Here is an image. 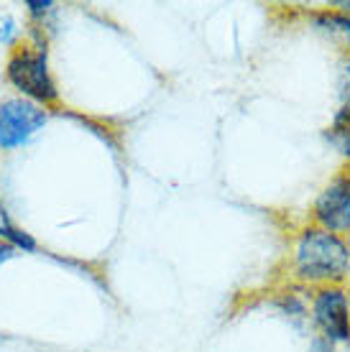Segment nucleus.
Here are the masks:
<instances>
[{
	"label": "nucleus",
	"mask_w": 350,
	"mask_h": 352,
	"mask_svg": "<svg viewBox=\"0 0 350 352\" xmlns=\"http://www.w3.org/2000/svg\"><path fill=\"white\" fill-rule=\"evenodd\" d=\"M335 100L338 107H350V54H340L335 64Z\"/></svg>",
	"instance_id": "nucleus-9"
},
{
	"label": "nucleus",
	"mask_w": 350,
	"mask_h": 352,
	"mask_svg": "<svg viewBox=\"0 0 350 352\" xmlns=\"http://www.w3.org/2000/svg\"><path fill=\"white\" fill-rule=\"evenodd\" d=\"M291 276L307 289L348 286L350 281V238L307 225L297 232L291 248Z\"/></svg>",
	"instance_id": "nucleus-1"
},
{
	"label": "nucleus",
	"mask_w": 350,
	"mask_h": 352,
	"mask_svg": "<svg viewBox=\"0 0 350 352\" xmlns=\"http://www.w3.org/2000/svg\"><path fill=\"white\" fill-rule=\"evenodd\" d=\"M23 6H26L28 13H31V16H34V18H44L46 13H49V10L54 8V3H52V0H26Z\"/></svg>",
	"instance_id": "nucleus-11"
},
{
	"label": "nucleus",
	"mask_w": 350,
	"mask_h": 352,
	"mask_svg": "<svg viewBox=\"0 0 350 352\" xmlns=\"http://www.w3.org/2000/svg\"><path fill=\"white\" fill-rule=\"evenodd\" d=\"M16 36H18V23H16V18L10 16V13H6V16L0 18V44L10 46L13 41H16Z\"/></svg>",
	"instance_id": "nucleus-10"
},
{
	"label": "nucleus",
	"mask_w": 350,
	"mask_h": 352,
	"mask_svg": "<svg viewBox=\"0 0 350 352\" xmlns=\"http://www.w3.org/2000/svg\"><path fill=\"white\" fill-rule=\"evenodd\" d=\"M6 80L21 89L26 100H34L39 105H52L59 100V89L49 72L46 46H16L6 64Z\"/></svg>",
	"instance_id": "nucleus-2"
},
{
	"label": "nucleus",
	"mask_w": 350,
	"mask_h": 352,
	"mask_svg": "<svg viewBox=\"0 0 350 352\" xmlns=\"http://www.w3.org/2000/svg\"><path fill=\"white\" fill-rule=\"evenodd\" d=\"M309 21H312L315 31H320L325 38H330L340 49V54H350V13L327 6V8L312 10Z\"/></svg>",
	"instance_id": "nucleus-6"
},
{
	"label": "nucleus",
	"mask_w": 350,
	"mask_h": 352,
	"mask_svg": "<svg viewBox=\"0 0 350 352\" xmlns=\"http://www.w3.org/2000/svg\"><path fill=\"white\" fill-rule=\"evenodd\" d=\"M322 138L350 164V107H335L333 120L322 131Z\"/></svg>",
	"instance_id": "nucleus-7"
},
{
	"label": "nucleus",
	"mask_w": 350,
	"mask_h": 352,
	"mask_svg": "<svg viewBox=\"0 0 350 352\" xmlns=\"http://www.w3.org/2000/svg\"><path fill=\"white\" fill-rule=\"evenodd\" d=\"M330 8L342 10V13H350V0H333V3H330Z\"/></svg>",
	"instance_id": "nucleus-14"
},
{
	"label": "nucleus",
	"mask_w": 350,
	"mask_h": 352,
	"mask_svg": "<svg viewBox=\"0 0 350 352\" xmlns=\"http://www.w3.org/2000/svg\"><path fill=\"white\" fill-rule=\"evenodd\" d=\"M312 225L342 235H350V164L335 171L312 202Z\"/></svg>",
	"instance_id": "nucleus-4"
},
{
	"label": "nucleus",
	"mask_w": 350,
	"mask_h": 352,
	"mask_svg": "<svg viewBox=\"0 0 350 352\" xmlns=\"http://www.w3.org/2000/svg\"><path fill=\"white\" fill-rule=\"evenodd\" d=\"M49 120L44 105L26 97H10L0 102V148L10 151L26 146Z\"/></svg>",
	"instance_id": "nucleus-5"
},
{
	"label": "nucleus",
	"mask_w": 350,
	"mask_h": 352,
	"mask_svg": "<svg viewBox=\"0 0 350 352\" xmlns=\"http://www.w3.org/2000/svg\"><path fill=\"white\" fill-rule=\"evenodd\" d=\"M13 256H16V248L8 245V243H3V240H0V263H6V261H10Z\"/></svg>",
	"instance_id": "nucleus-13"
},
{
	"label": "nucleus",
	"mask_w": 350,
	"mask_h": 352,
	"mask_svg": "<svg viewBox=\"0 0 350 352\" xmlns=\"http://www.w3.org/2000/svg\"><path fill=\"white\" fill-rule=\"evenodd\" d=\"M0 240L3 243H8V245H13L16 250H26V253H34L36 248V240L28 235V232H23L21 228H16L13 222H10V217L6 214V207L0 204Z\"/></svg>",
	"instance_id": "nucleus-8"
},
{
	"label": "nucleus",
	"mask_w": 350,
	"mask_h": 352,
	"mask_svg": "<svg viewBox=\"0 0 350 352\" xmlns=\"http://www.w3.org/2000/svg\"><path fill=\"white\" fill-rule=\"evenodd\" d=\"M307 352H338V347H335L333 342H327L325 337H312V342H309V350Z\"/></svg>",
	"instance_id": "nucleus-12"
},
{
	"label": "nucleus",
	"mask_w": 350,
	"mask_h": 352,
	"mask_svg": "<svg viewBox=\"0 0 350 352\" xmlns=\"http://www.w3.org/2000/svg\"><path fill=\"white\" fill-rule=\"evenodd\" d=\"M309 322L335 347L350 344V289L322 286L309 294Z\"/></svg>",
	"instance_id": "nucleus-3"
}]
</instances>
